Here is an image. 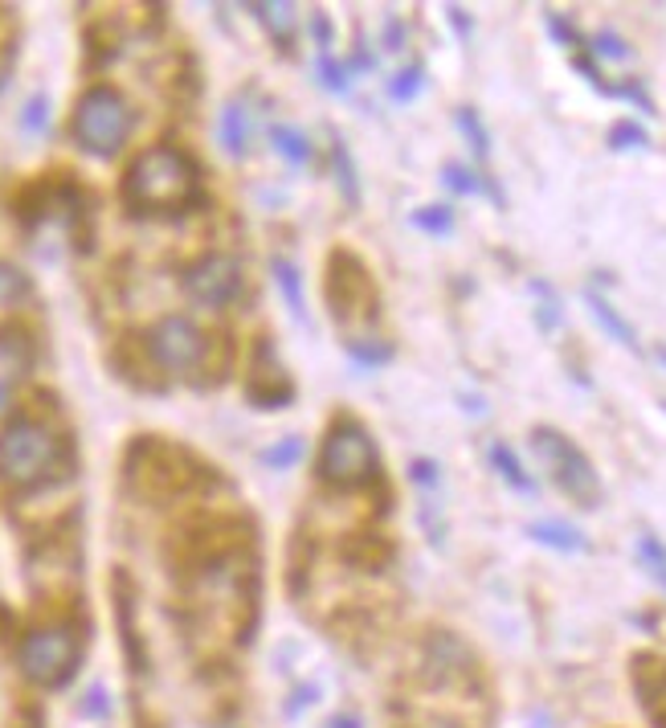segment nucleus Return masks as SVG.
Returning a JSON list of instances; mask_svg holds the SVG:
<instances>
[{"mask_svg":"<svg viewBox=\"0 0 666 728\" xmlns=\"http://www.w3.org/2000/svg\"><path fill=\"white\" fill-rule=\"evenodd\" d=\"M123 201L132 213H188L200 201V169L181 148L156 144L132 160L123 176Z\"/></svg>","mask_w":666,"mask_h":728,"instance_id":"f257e3e1","label":"nucleus"},{"mask_svg":"<svg viewBox=\"0 0 666 728\" xmlns=\"http://www.w3.org/2000/svg\"><path fill=\"white\" fill-rule=\"evenodd\" d=\"M70 439L37 414H13L0 425V479L17 492H37L70 474Z\"/></svg>","mask_w":666,"mask_h":728,"instance_id":"f03ea898","label":"nucleus"},{"mask_svg":"<svg viewBox=\"0 0 666 728\" xmlns=\"http://www.w3.org/2000/svg\"><path fill=\"white\" fill-rule=\"evenodd\" d=\"M135 127V111L132 102L119 95L115 86L95 83L83 90V99L74 102V119H70V136L83 148L86 156H99V160H111V156L127 144Z\"/></svg>","mask_w":666,"mask_h":728,"instance_id":"7ed1b4c3","label":"nucleus"},{"mask_svg":"<svg viewBox=\"0 0 666 728\" xmlns=\"http://www.w3.org/2000/svg\"><path fill=\"white\" fill-rule=\"evenodd\" d=\"M316 474H319V483H328L335 492H356V488L377 483L381 455H377L372 434H368L360 422H351V418L332 422L328 434H323V446H319Z\"/></svg>","mask_w":666,"mask_h":728,"instance_id":"20e7f679","label":"nucleus"},{"mask_svg":"<svg viewBox=\"0 0 666 728\" xmlns=\"http://www.w3.org/2000/svg\"><path fill=\"white\" fill-rule=\"evenodd\" d=\"M200 471L188 451L160 439H139L127 451V488L144 499H172L200 483Z\"/></svg>","mask_w":666,"mask_h":728,"instance_id":"39448f33","label":"nucleus"},{"mask_svg":"<svg viewBox=\"0 0 666 728\" xmlns=\"http://www.w3.org/2000/svg\"><path fill=\"white\" fill-rule=\"evenodd\" d=\"M532 451H535V458L544 462V471L552 474V483H556L568 499H577L581 508H597L601 479H597V471H593L589 455H584L577 442L568 439V434H560V430H552V425H535Z\"/></svg>","mask_w":666,"mask_h":728,"instance_id":"423d86ee","label":"nucleus"},{"mask_svg":"<svg viewBox=\"0 0 666 728\" xmlns=\"http://www.w3.org/2000/svg\"><path fill=\"white\" fill-rule=\"evenodd\" d=\"M83 659V634L70 622L29 630L17 646V663L25 679H34L37 688H62Z\"/></svg>","mask_w":666,"mask_h":728,"instance_id":"0eeeda50","label":"nucleus"},{"mask_svg":"<svg viewBox=\"0 0 666 728\" xmlns=\"http://www.w3.org/2000/svg\"><path fill=\"white\" fill-rule=\"evenodd\" d=\"M209 344H213V340L205 336L193 320H184V316H160V320L148 328V336H144V353H148L151 369L176 377V373L200 369L205 356H209Z\"/></svg>","mask_w":666,"mask_h":728,"instance_id":"6e6552de","label":"nucleus"},{"mask_svg":"<svg viewBox=\"0 0 666 728\" xmlns=\"http://www.w3.org/2000/svg\"><path fill=\"white\" fill-rule=\"evenodd\" d=\"M328 307H332L335 320H365L372 323L377 311H381V299H377V287H372V274L365 271L360 258L335 250L332 262H328Z\"/></svg>","mask_w":666,"mask_h":728,"instance_id":"1a4fd4ad","label":"nucleus"},{"mask_svg":"<svg viewBox=\"0 0 666 728\" xmlns=\"http://www.w3.org/2000/svg\"><path fill=\"white\" fill-rule=\"evenodd\" d=\"M181 287L197 307H213L217 311V307H230L237 295H242V287H246V271H242V262H237L234 255L213 250V255L197 258L193 267H184Z\"/></svg>","mask_w":666,"mask_h":728,"instance_id":"9d476101","label":"nucleus"},{"mask_svg":"<svg viewBox=\"0 0 666 728\" xmlns=\"http://www.w3.org/2000/svg\"><path fill=\"white\" fill-rule=\"evenodd\" d=\"M246 402L254 409H286L295 402V381L286 373L270 340H258L250 353V373H246Z\"/></svg>","mask_w":666,"mask_h":728,"instance_id":"9b49d317","label":"nucleus"},{"mask_svg":"<svg viewBox=\"0 0 666 728\" xmlns=\"http://www.w3.org/2000/svg\"><path fill=\"white\" fill-rule=\"evenodd\" d=\"M34 369V340L21 328H0V406Z\"/></svg>","mask_w":666,"mask_h":728,"instance_id":"f8f14e48","label":"nucleus"},{"mask_svg":"<svg viewBox=\"0 0 666 728\" xmlns=\"http://www.w3.org/2000/svg\"><path fill=\"white\" fill-rule=\"evenodd\" d=\"M246 9H250V17L267 29L270 41H274L279 50H291V46H295V34H299V9H295V4L254 0V4H246Z\"/></svg>","mask_w":666,"mask_h":728,"instance_id":"ddd939ff","label":"nucleus"},{"mask_svg":"<svg viewBox=\"0 0 666 728\" xmlns=\"http://www.w3.org/2000/svg\"><path fill=\"white\" fill-rule=\"evenodd\" d=\"M425 667L437 671V676L446 679H458L470 671V651L462 639H454V634H433L430 646H425Z\"/></svg>","mask_w":666,"mask_h":728,"instance_id":"4468645a","label":"nucleus"},{"mask_svg":"<svg viewBox=\"0 0 666 728\" xmlns=\"http://www.w3.org/2000/svg\"><path fill=\"white\" fill-rule=\"evenodd\" d=\"M270 274H274V287L283 295L286 311H291V320L295 323H307V295H303V274L299 267L291 262V258H270Z\"/></svg>","mask_w":666,"mask_h":728,"instance_id":"2eb2a0df","label":"nucleus"},{"mask_svg":"<svg viewBox=\"0 0 666 728\" xmlns=\"http://www.w3.org/2000/svg\"><path fill=\"white\" fill-rule=\"evenodd\" d=\"M250 115H246V107L242 102H225V111L217 119V139H221V148L242 160V156L250 152Z\"/></svg>","mask_w":666,"mask_h":728,"instance_id":"dca6fc26","label":"nucleus"},{"mask_svg":"<svg viewBox=\"0 0 666 728\" xmlns=\"http://www.w3.org/2000/svg\"><path fill=\"white\" fill-rule=\"evenodd\" d=\"M584 304H589V311H593V320L609 332V340H617V344H621V348H630V353H642L638 332L630 328V320H621V311H617L605 295H597V291H584Z\"/></svg>","mask_w":666,"mask_h":728,"instance_id":"f3484780","label":"nucleus"},{"mask_svg":"<svg viewBox=\"0 0 666 728\" xmlns=\"http://www.w3.org/2000/svg\"><path fill=\"white\" fill-rule=\"evenodd\" d=\"M528 536L544 548H556V553H584L589 548L581 528L565 525V520H535V525H528Z\"/></svg>","mask_w":666,"mask_h":728,"instance_id":"a211bd4d","label":"nucleus"},{"mask_svg":"<svg viewBox=\"0 0 666 728\" xmlns=\"http://www.w3.org/2000/svg\"><path fill=\"white\" fill-rule=\"evenodd\" d=\"M332 172H335V185L344 193L348 209H360V176H356V160H351L348 144L340 132H332Z\"/></svg>","mask_w":666,"mask_h":728,"instance_id":"6ab92c4d","label":"nucleus"},{"mask_svg":"<svg viewBox=\"0 0 666 728\" xmlns=\"http://www.w3.org/2000/svg\"><path fill=\"white\" fill-rule=\"evenodd\" d=\"M491 467L499 471V479L507 483V488H516V492H523V495H535V479L523 471V462H519V455L507 446V442H491Z\"/></svg>","mask_w":666,"mask_h":728,"instance_id":"aec40b11","label":"nucleus"},{"mask_svg":"<svg viewBox=\"0 0 666 728\" xmlns=\"http://www.w3.org/2000/svg\"><path fill=\"white\" fill-rule=\"evenodd\" d=\"M270 144H274V152L283 156L286 164H295V169L311 164V156H316L311 139L303 136L299 127H286V123H274V127H270Z\"/></svg>","mask_w":666,"mask_h":728,"instance_id":"412c9836","label":"nucleus"},{"mask_svg":"<svg viewBox=\"0 0 666 728\" xmlns=\"http://www.w3.org/2000/svg\"><path fill=\"white\" fill-rule=\"evenodd\" d=\"M344 353H348V360L356 369H381V365L393 360V344L381 336H348L344 340Z\"/></svg>","mask_w":666,"mask_h":728,"instance_id":"4be33fe9","label":"nucleus"},{"mask_svg":"<svg viewBox=\"0 0 666 728\" xmlns=\"http://www.w3.org/2000/svg\"><path fill=\"white\" fill-rule=\"evenodd\" d=\"M454 123H458V132L467 136L470 152L479 156V160H486V156H491V136H486L479 111H474V107H458V111H454Z\"/></svg>","mask_w":666,"mask_h":728,"instance_id":"5701e85b","label":"nucleus"},{"mask_svg":"<svg viewBox=\"0 0 666 728\" xmlns=\"http://www.w3.org/2000/svg\"><path fill=\"white\" fill-rule=\"evenodd\" d=\"M316 74H319V86H323V90H332V95H348V86H351L348 62H340V58H332V53H319Z\"/></svg>","mask_w":666,"mask_h":728,"instance_id":"b1692460","label":"nucleus"},{"mask_svg":"<svg viewBox=\"0 0 666 728\" xmlns=\"http://www.w3.org/2000/svg\"><path fill=\"white\" fill-rule=\"evenodd\" d=\"M638 560H642V569L666 590V544L658 541L654 532H642V536H638Z\"/></svg>","mask_w":666,"mask_h":728,"instance_id":"393cba45","label":"nucleus"},{"mask_svg":"<svg viewBox=\"0 0 666 728\" xmlns=\"http://www.w3.org/2000/svg\"><path fill=\"white\" fill-rule=\"evenodd\" d=\"M409 221H414V230H421V234L446 237L454 230V209L451 205H425V209H417Z\"/></svg>","mask_w":666,"mask_h":728,"instance_id":"a878e982","label":"nucleus"},{"mask_svg":"<svg viewBox=\"0 0 666 728\" xmlns=\"http://www.w3.org/2000/svg\"><path fill=\"white\" fill-rule=\"evenodd\" d=\"M299 458H303V439L299 434H286V439H279L274 446L262 451V467H270V471H291Z\"/></svg>","mask_w":666,"mask_h":728,"instance_id":"bb28decb","label":"nucleus"},{"mask_svg":"<svg viewBox=\"0 0 666 728\" xmlns=\"http://www.w3.org/2000/svg\"><path fill=\"white\" fill-rule=\"evenodd\" d=\"M425 86V70L421 66H400L393 78H388V99L393 102H414Z\"/></svg>","mask_w":666,"mask_h":728,"instance_id":"cd10ccee","label":"nucleus"},{"mask_svg":"<svg viewBox=\"0 0 666 728\" xmlns=\"http://www.w3.org/2000/svg\"><path fill=\"white\" fill-rule=\"evenodd\" d=\"M532 295L540 299V304H535V323H540L544 332H556V328H560V299H556V291H552L548 283H540V279H535Z\"/></svg>","mask_w":666,"mask_h":728,"instance_id":"c85d7f7f","label":"nucleus"},{"mask_svg":"<svg viewBox=\"0 0 666 728\" xmlns=\"http://www.w3.org/2000/svg\"><path fill=\"white\" fill-rule=\"evenodd\" d=\"M650 136L642 123H630V119H621V123H614L609 127V148L614 152H638V148H646Z\"/></svg>","mask_w":666,"mask_h":728,"instance_id":"c756f323","label":"nucleus"},{"mask_svg":"<svg viewBox=\"0 0 666 728\" xmlns=\"http://www.w3.org/2000/svg\"><path fill=\"white\" fill-rule=\"evenodd\" d=\"M483 176L486 172H470L467 164H446V169H442L446 188L458 193V197H474V193H483Z\"/></svg>","mask_w":666,"mask_h":728,"instance_id":"7c9ffc66","label":"nucleus"},{"mask_svg":"<svg viewBox=\"0 0 666 728\" xmlns=\"http://www.w3.org/2000/svg\"><path fill=\"white\" fill-rule=\"evenodd\" d=\"M17 127L25 136H41V132L50 127V99H46V95H34V99L21 107Z\"/></svg>","mask_w":666,"mask_h":728,"instance_id":"2f4dec72","label":"nucleus"},{"mask_svg":"<svg viewBox=\"0 0 666 728\" xmlns=\"http://www.w3.org/2000/svg\"><path fill=\"white\" fill-rule=\"evenodd\" d=\"M589 50L597 53V58H609V62H626L630 58V46L614 29H597V34L589 37Z\"/></svg>","mask_w":666,"mask_h":728,"instance_id":"473e14b6","label":"nucleus"},{"mask_svg":"<svg viewBox=\"0 0 666 728\" xmlns=\"http://www.w3.org/2000/svg\"><path fill=\"white\" fill-rule=\"evenodd\" d=\"M21 295H29V279L17 267L0 262V304H17Z\"/></svg>","mask_w":666,"mask_h":728,"instance_id":"72a5a7b5","label":"nucleus"},{"mask_svg":"<svg viewBox=\"0 0 666 728\" xmlns=\"http://www.w3.org/2000/svg\"><path fill=\"white\" fill-rule=\"evenodd\" d=\"M614 99L633 102V107H638V111H646V115H654V111H658V107H654V99L646 95L642 78H621V83H614Z\"/></svg>","mask_w":666,"mask_h":728,"instance_id":"f704fd0d","label":"nucleus"},{"mask_svg":"<svg viewBox=\"0 0 666 728\" xmlns=\"http://www.w3.org/2000/svg\"><path fill=\"white\" fill-rule=\"evenodd\" d=\"M544 25H548V34L556 37L560 46H577V53H581L584 46H589V41H584V37L577 34V25H568V21L560 17V13H548V17H544Z\"/></svg>","mask_w":666,"mask_h":728,"instance_id":"c9c22d12","label":"nucleus"},{"mask_svg":"<svg viewBox=\"0 0 666 728\" xmlns=\"http://www.w3.org/2000/svg\"><path fill=\"white\" fill-rule=\"evenodd\" d=\"M409 483H417V488L430 492V488L442 483V467H437L433 458H414V462H409Z\"/></svg>","mask_w":666,"mask_h":728,"instance_id":"e433bc0d","label":"nucleus"},{"mask_svg":"<svg viewBox=\"0 0 666 728\" xmlns=\"http://www.w3.org/2000/svg\"><path fill=\"white\" fill-rule=\"evenodd\" d=\"M572 70H577V74H584V83L597 86L601 95H614V86L601 78V70H597V62H593V53H584V50L572 53Z\"/></svg>","mask_w":666,"mask_h":728,"instance_id":"4c0bfd02","label":"nucleus"},{"mask_svg":"<svg viewBox=\"0 0 666 728\" xmlns=\"http://www.w3.org/2000/svg\"><path fill=\"white\" fill-rule=\"evenodd\" d=\"M311 704H319V688L316 683H299L295 692H291V704H286V720H295L303 708H311Z\"/></svg>","mask_w":666,"mask_h":728,"instance_id":"58836bf2","label":"nucleus"},{"mask_svg":"<svg viewBox=\"0 0 666 728\" xmlns=\"http://www.w3.org/2000/svg\"><path fill=\"white\" fill-rule=\"evenodd\" d=\"M83 716H90V720H99V716H107V712H111V700H107V688H99V683H95V688H90V692L83 695Z\"/></svg>","mask_w":666,"mask_h":728,"instance_id":"ea45409f","label":"nucleus"},{"mask_svg":"<svg viewBox=\"0 0 666 728\" xmlns=\"http://www.w3.org/2000/svg\"><path fill=\"white\" fill-rule=\"evenodd\" d=\"M400 46H405V25H400L397 13H388V17H384V50L397 53Z\"/></svg>","mask_w":666,"mask_h":728,"instance_id":"a19ab883","label":"nucleus"},{"mask_svg":"<svg viewBox=\"0 0 666 728\" xmlns=\"http://www.w3.org/2000/svg\"><path fill=\"white\" fill-rule=\"evenodd\" d=\"M311 37H316L319 53H328V46H332V21H328V13H316V17H311Z\"/></svg>","mask_w":666,"mask_h":728,"instance_id":"79ce46f5","label":"nucleus"},{"mask_svg":"<svg viewBox=\"0 0 666 728\" xmlns=\"http://www.w3.org/2000/svg\"><path fill=\"white\" fill-rule=\"evenodd\" d=\"M446 17H451V25L458 29V34L470 37V17H467V9H462V4H451V9H446Z\"/></svg>","mask_w":666,"mask_h":728,"instance_id":"37998d69","label":"nucleus"},{"mask_svg":"<svg viewBox=\"0 0 666 728\" xmlns=\"http://www.w3.org/2000/svg\"><path fill=\"white\" fill-rule=\"evenodd\" d=\"M323 728H365V720H360L356 712H335V716Z\"/></svg>","mask_w":666,"mask_h":728,"instance_id":"c03bdc74","label":"nucleus"},{"mask_svg":"<svg viewBox=\"0 0 666 728\" xmlns=\"http://www.w3.org/2000/svg\"><path fill=\"white\" fill-rule=\"evenodd\" d=\"M462 406H467V414H483V397H462Z\"/></svg>","mask_w":666,"mask_h":728,"instance_id":"a18cd8bd","label":"nucleus"},{"mask_svg":"<svg viewBox=\"0 0 666 728\" xmlns=\"http://www.w3.org/2000/svg\"><path fill=\"white\" fill-rule=\"evenodd\" d=\"M658 360H663V365H666V344H663V348H658Z\"/></svg>","mask_w":666,"mask_h":728,"instance_id":"49530a36","label":"nucleus"},{"mask_svg":"<svg viewBox=\"0 0 666 728\" xmlns=\"http://www.w3.org/2000/svg\"><path fill=\"white\" fill-rule=\"evenodd\" d=\"M663 414H666V402H663Z\"/></svg>","mask_w":666,"mask_h":728,"instance_id":"de8ad7c7","label":"nucleus"}]
</instances>
